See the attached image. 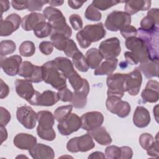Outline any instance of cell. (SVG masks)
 <instances>
[{
	"instance_id": "obj_49",
	"label": "cell",
	"mask_w": 159,
	"mask_h": 159,
	"mask_svg": "<svg viewBox=\"0 0 159 159\" xmlns=\"http://www.w3.org/2000/svg\"><path fill=\"white\" fill-rule=\"evenodd\" d=\"M48 2V1H28L27 10L31 12L41 11L43 6Z\"/></svg>"
},
{
	"instance_id": "obj_53",
	"label": "cell",
	"mask_w": 159,
	"mask_h": 159,
	"mask_svg": "<svg viewBox=\"0 0 159 159\" xmlns=\"http://www.w3.org/2000/svg\"><path fill=\"white\" fill-rule=\"evenodd\" d=\"M120 148V159H130L133 156V151L132 148L127 146H123Z\"/></svg>"
},
{
	"instance_id": "obj_16",
	"label": "cell",
	"mask_w": 159,
	"mask_h": 159,
	"mask_svg": "<svg viewBox=\"0 0 159 159\" xmlns=\"http://www.w3.org/2000/svg\"><path fill=\"white\" fill-rule=\"evenodd\" d=\"M81 119L75 113H71L63 121L58 122V130L61 135L68 136L78 131L81 127Z\"/></svg>"
},
{
	"instance_id": "obj_62",
	"label": "cell",
	"mask_w": 159,
	"mask_h": 159,
	"mask_svg": "<svg viewBox=\"0 0 159 159\" xmlns=\"http://www.w3.org/2000/svg\"><path fill=\"white\" fill-rule=\"evenodd\" d=\"M158 106L157 105V106H155V107H153V114L155 115V119H156L157 122H158Z\"/></svg>"
},
{
	"instance_id": "obj_10",
	"label": "cell",
	"mask_w": 159,
	"mask_h": 159,
	"mask_svg": "<svg viewBox=\"0 0 159 159\" xmlns=\"http://www.w3.org/2000/svg\"><path fill=\"white\" fill-rule=\"evenodd\" d=\"M95 147L93 139L89 133L80 137H75L71 139L66 144L68 151L71 153L78 152H86Z\"/></svg>"
},
{
	"instance_id": "obj_1",
	"label": "cell",
	"mask_w": 159,
	"mask_h": 159,
	"mask_svg": "<svg viewBox=\"0 0 159 159\" xmlns=\"http://www.w3.org/2000/svg\"><path fill=\"white\" fill-rule=\"evenodd\" d=\"M106 32L102 22L86 25L76 34V40L82 48L89 47L91 43L104 38Z\"/></svg>"
},
{
	"instance_id": "obj_55",
	"label": "cell",
	"mask_w": 159,
	"mask_h": 159,
	"mask_svg": "<svg viewBox=\"0 0 159 159\" xmlns=\"http://www.w3.org/2000/svg\"><path fill=\"white\" fill-rule=\"evenodd\" d=\"M124 57L125 59V61L129 65H137L139 63L137 60L135 58V57L133 55V54L130 52H125Z\"/></svg>"
},
{
	"instance_id": "obj_44",
	"label": "cell",
	"mask_w": 159,
	"mask_h": 159,
	"mask_svg": "<svg viewBox=\"0 0 159 159\" xmlns=\"http://www.w3.org/2000/svg\"><path fill=\"white\" fill-rule=\"evenodd\" d=\"M83 80L84 78H82L77 72H76L74 75L68 78L69 82L72 88L74 89V91L78 90L82 87L83 84Z\"/></svg>"
},
{
	"instance_id": "obj_29",
	"label": "cell",
	"mask_w": 159,
	"mask_h": 159,
	"mask_svg": "<svg viewBox=\"0 0 159 159\" xmlns=\"http://www.w3.org/2000/svg\"><path fill=\"white\" fill-rule=\"evenodd\" d=\"M58 101L59 98L57 93L51 90H46L42 93H39L36 99L35 106H52Z\"/></svg>"
},
{
	"instance_id": "obj_26",
	"label": "cell",
	"mask_w": 159,
	"mask_h": 159,
	"mask_svg": "<svg viewBox=\"0 0 159 159\" xmlns=\"http://www.w3.org/2000/svg\"><path fill=\"white\" fill-rule=\"evenodd\" d=\"M46 19L44 16L39 12H32L27 14L22 19L21 25L22 29L25 31L33 30L35 27L40 22L45 21Z\"/></svg>"
},
{
	"instance_id": "obj_48",
	"label": "cell",
	"mask_w": 159,
	"mask_h": 159,
	"mask_svg": "<svg viewBox=\"0 0 159 159\" xmlns=\"http://www.w3.org/2000/svg\"><path fill=\"white\" fill-rule=\"evenodd\" d=\"M58 96L59 100L63 102H71L73 99V93L66 87L58 90Z\"/></svg>"
},
{
	"instance_id": "obj_4",
	"label": "cell",
	"mask_w": 159,
	"mask_h": 159,
	"mask_svg": "<svg viewBox=\"0 0 159 159\" xmlns=\"http://www.w3.org/2000/svg\"><path fill=\"white\" fill-rule=\"evenodd\" d=\"M39 125L37 133L42 139L52 141L56 137V134L53 129L55 123L54 115L48 111H40L37 113Z\"/></svg>"
},
{
	"instance_id": "obj_59",
	"label": "cell",
	"mask_w": 159,
	"mask_h": 159,
	"mask_svg": "<svg viewBox=\"0 0 159 159\" xmlns=\"http://www.w3.org/2000/svg\"><path fill=\"white\" fill-rule=\"evenodd\" d=\"M106 156L105 155L101 152H94L91 153L89 156H88V158H105Z\"/></svg>"
},
{
	"instance_id": "obj_57",
	"label": "cell",
	"mask_w": 159,
	"mask_h": 159,
	"mask_svg": "<svg viewBox=\"0 0 159 159\" xmlns=\"http://www.w3.org/2000/svg\"><path fill=\"white\" fill-rule=\"evenodd\" d=\"M85 1H68V6L73 9H78L80 7H81L82 6V5L84 3Z\"/></svg>"
},
{
	"instance_id": "obj_18",
	"label": "cell",
	"mask_w": 159,
	"mask_h": 159,
	"mask_svg": "<svg viewBox=\"0 0 159 159\" xmlns=\"http://www.w3.org/2000/svg\"><path fill=\"white\" fill-rule=\"evenodd\" d=\"M22 58L20 56L15 55L9 57L2 58L1 57V65L4 72L10 76H14L19 73Z\"/></svg>"
},
{
	"instance_id": "obj_37",
	"label": "cell",
	"mask_w": 159,
	"mask_h": 159,
	"mask_svg": "<svg viewBox=\"0 0 159 159\" xmlns=\"http://www.w3.org/2000/svg\"><path fill=\"white\" fill-rule=\"evenodd\" d=\"M72 105H66L60 106L54 111V117L58 122L65 120L71 114L73 109Z\"/></svg>"
},
{
	"instance_id": "obj_31",
	"label": "cell",
	"mask_w": 159,
	"mask_h": 159,
	"mask_svg": "<svg viewBox=\"0 0 159 159\" xmlns=\"http://www.w3.org/2000/svg\"><path fill=\"white\" fill-rule=\"evenodd\" d=\"M92 138L101 145H107L112 142V138L104 127H99L89 132Z\"/></svg>"
},
{
	"instance_id": "obj_32",
	"label": "cell",
	"mask_w": 159,
	"mask_h": 159,
	"mask_svg": "<svg viewBox=\"0 0 159 159\" xmlns=\"http://www.w3.org/2000/svg\"><path fill=\"white\" fill-rule=\"evenodd\" d=\"M117 63L118 60L117 58L106 59L104 61L95 69L94 75L96 76L109 75L116 70Z\"/></svg>"
},
{
	"instance_id": "obj_41",
	"label": "cell",
	"mask_w": 159,
	"mask_h": 159,
	"mask_svg": "<svg viewBox=\"0 0 159 159\" xmlns=\"http://www.w3.org/2000/svg\"><path fill=\"white\" fill-rule=\"evenodd\" d=\"M84 16L87 19L91 21H99L102 17L100 11L96 8L92 3L87 7Z\"/></svg>"
},
{
	"instance_id": "obj_30",
	"label": "cell",
	"mask_w": 159,
	"mask_h": 159,
	"mask_svg": "<svg viewBox=\"0 0 159 159\" xmlns=\"http://www.w3.org/2000/svg\"><path fill=\"white\" fill-rule=\"evenodd\" d=\"M53 61L58 70L68 79L76 72L73 68L72 62L67 58L62 57H57Z\"/></svg>"
},
{
	"instance_id": "obj_36",
	"label": "cell",
	"mask_w": 159,
	"mask_h": 159,
	"mask_svg": "<svg viewBox=\"0 0 159 159\" xmlns=\"http://www.w3.org/2000/svg\"><path fill=\"white\" fill-rule=\"evenodd\" d=\"M72 62L76 69L80 71L86 72L89 69L85 57L80 51L73 55L72 57Z\"/></svg>"
},
{
	"instance_id": "obj_45",
	"label": "cell",
	"mask_w": 159,
	"mask_h": 159,
	"mask_svg": "<svg viewBox=\"0 0 159 159\" xmlns=\"http://www.w3.org/2000/svg\"><path fill=\"white\" fill-rule=\"evenodd\" d=\"M69 20L75 30H81L83 27V20L80 15L77 14H71L69 17Z\"/></svg>"
},
{
	"instance_id": "obj_39",
	"label": "cell",
	"mask_w": 159,
	"mask_h": 159,
	"mask_svg": "<svg viewBox=\"0 0 159 159\" xmlns=\"http://www.w3.org/2000/svg\"><path fill=\"white\" fill-rule=\"evenodd\" d=\"M16 49V45L12 40H5L0 43V54L1 57L14 53Z\"/></svg>"
},
{
	"instance_id": "obj_9",
	"label": "cell",
	"mask_w": 159,
	"mask_h": 159,
	"mask_svg": "<svg viewBox=\"0 0 159 159\" xmlns=\"http://www.w3.org/2000/svg\"><path fill=\"white\" fill-rule=\"evenodd\" d=\"M125 45L139 63H143L149 59L147 48L143 41L139 37H132L127 39Z\"/></svg>"
},
{
	"instance_id": "obj_43",
	"label": "cell",
	"mask_w": 159,
	"mask_h": 159,
	"mask_svg": "<svg viewBox=\"0 0 159 159\" xmlns=\"http://www.w3.org/2000/svg\"><path fill=\"white\" fill-rule=\"evenodd\" d=\"M120 148L116 145H110L105 150V156L109 159H119L120 157Z\"/></svg>"
},
{
	"instance_id": "obj_23",
	"label": "cell",
	"mask_w": 159,
	"mask_h": 159,
	"mask_svg": "<svg viewBox=\"0 0 159 159\" xmlns=\"http://www.w3.org/2000/svg\"><path fill=\"white\" fill-rule=\"evenodd\" d=\"M159 10L158 8H153L149 10L147 16L140 21V27L145 31H150L158 27Z\"/></svg>"
},
{
	"instance_id": "obj_6",
	"label": "cell",
	"mask_w": 159,
	"mask_h": 159,
	"mask_svg": "<svg viewBox=\"0 0 159 159\" xmlns=\"http://www.w3.org/2000/svg\"><path fill=\"white\" fill-rule=\"evenodd\" d=\"M107 96H117L122 98L127 92V75L114 73L108 75L106 79Z\"/></svg>"
},
{
	"instance_id": "obj_56",
	"label": "cell",
	"mask_w": 159,
	"mask_h": 159,
	"mask_svg": "<svg viewBox=\"0 0 159 159\" xmlns=\"http://www.w3.org/2000/svg\"><path fill=\"white\" fill-rule=\"evenodd\" d=\"M1 93H0V98L3 99L6 98L9 93V86L3 81L2 79H1Z\"/></svg>"
},
{
	"instance_id": "obj_17",
	"label": "cell",
	"mask_w": 159,
	"mask_h": 159,
	"mask_svg": "<svg viewBox=\"0 0 159 159\" xmlns=\"http://www.w3.org/2000/svg\"><path fill=\"white\" fill-rule=\"evenodd\" d=\"M22 23L20 17L17 14H11L3 20L2 17L0 24V35L6 37L11 35L17 30Z\"/></svg>"
},
{
	"instance_id": "obj_8",
	"label": "cell",
	"mask_w": 159,
	"mask_h": 159,
	"mask_svg": "<svg viewBox=\"0 0 159 159\" xmlns=\"http://www.w3.org/2000/svg\"><path fill=\"white\" fill-rule=\"evenodd\" d=\"M15 88L19 96L27 101L29 104L35 106L36 99L40 93L34 89L31 82L25 79H16Z\"/></svg>"
},
{
	"instance_id": "obj_11",
	"label": "cell",
	"mask_w": 159,
	"mask_h": 159,
	"mask_svg": "<svg viewBox=\"0 0 159 159\" xmlns=\"http://www.w3.org/2000/svg\"><path fill=\"white\" fill-rule=\"evenodd\" d=\"M18 75L31 83H37L43 81L42 67L34 65L28 61L22 62Z\"/></svg>"
},
{
	"instance_id": "obj_51",
	"label": "cell",
	"mask_w": 159,
	"mask_h": 159,
	"mask_svg": "<svg viewBox=\"0 0 159 159\" xmlns=\"http://www.w3.org/2000/svg\"><path fill=\"white\" fill-rule=\"evenodd\" d=\"M0 125L5 127L11 120L10 112L4 107H0Z\"/></svg>"
},
{
	"instance_id": "obj_5",
	"label": "cell",
	"mask_w": 159,
	"mask_h": 159,
	"mask_svg": "<svg viewBox=\"0 0 159 159\" xmlns=\"http://www.w3.org/2000/svg\"><path fill=\"white\" fill-rule=\"evenodd\" d=\"M158 27L150 31H145L141 28L137 30V35L145 43L148 52L149 59L158 60Z\"/></svg>"
},
{
	"instance_id": "obj_15",
	"label": "cell",
	"mask_w": 159,
	"mask_h": 159,
	"mask_svg": "<svg viewBox=\"0 0 159 159\" xmlns=\"http://www.w3.org/2000/svg\"><path fill=\"white\" fill-rule=\"evenodd\" d=\"M81 127L86 131L93 130L102 124L104 116L102 114L98 111L88 112L83 114L81 117Z\"/></svg>"
},
{
	"instance_id": "obj_33",
	"label": "cell",
	"mask_w": 159,
	"mask_h": 159,
	"mask_svg": "<svg viewBox=\"0 0 159 159\" xmlns=\"http://www.w3.org/2000/svg\"><path fill=\"white\" fill-rule=\"evenodd\" d=\"M85 58L89 68L96 69L100 65V63L104 58L98 49L96 48H91L86 52Z\"/></svg>"
},
{
	"instance_id": "obj_34",
	"label": "cell",
	"mask_w": 159,
	"mask_h": 159,
	"mask_svg": "<svg viewBox=\"0 0 159 159\" xmlns=\"http://www.w3.org/2000/svg\"><path fill=\"white\" fill-rule=\"evenodd\" d=\"M69 39L70 38L61 33L53 32L50 35V40H52L53 47L60 51H64Z\"/></svg>"
},
{
	"instance_id": "obj_25",
	"label": "cell",
	"mask_w": 159,
	"mask_h": 159,
	"mask_svg": "<svg viewBox=\"0 0 159 159\" xmlns=\"http://www.w3.org/2000/svg\"><path fill=\"white\" fill-rule=\"evenodd\" d=\"M133 122L139 128L147 127L150 122V115L149 111L143 106H137L133 115Z\"/></svg>"
},
{
	"instance_id": "obj_52",
	"label": "cell",
	"mask_w": 159,
	"mask_h": 159,
	"mask_svg": "<svg viewBox=\"0 0 159 159\" xmlns=\"http://www.w3.org/2000/svg\"><path fill=\"white\" fill-rule=\"evenodd\" d=\"M158 149H159L158 138V134H157L155 137V140L154 141L153 144L151 145V147L147 150V155L152 157H158L159 155Z\"/></svg>"
},
{
	"instance_id": "obj_20",
	"label": "cell",
	"mask_w": 159,
	"mask_h": 159,
	"mask_svg": "<svg viewBox=\"0 0 159 159\" xmlns=\"http://www.w3.org/2000/svg\"><path fill=\"white\" fill-rule=\"evenodd\" d=\"M89 92V84L88 81L84 78L82 87L73 93L72 106L77 109L84 108L87 103V96Z\"/></svg>"
},
{
	"instance_id": "obj_14",
	"label": "cell",
	"mask_w": 159,
	"mask_h": 159,
	"mask_svg": "<svg viewBox=\"0 0 159 159\" xmlns=\"http://www.w3.org/2000/svg\"><path fill=\"white\" fill-rule=\"evenodd\" d=\"M16 117L17 120L27 129H32L36 125L37 114L29 106H22L17 107Z\"/></svg>"
},
{
	"instance_id": "obj_7",
	"label": "cell",
	"mask_w": 159,
	"mask_h": 159,
	"mask_svg": "<svg viewBox=\"0 0 159 159\" xmlns=\"http://www.w3.org/2000/svg\"><path fill=\"white\" fill-rule=\"evenodd\" d=\"M130 15L124 11H114L107 16L104 26L110 31L116 32L130 25Z\"/></svg>"
},
{
	"instance_id": "obj_61",
	"label": "cell",
	"mask_w": 159,
	"mask_h": 159,
	"mask_svg": "<svg viewBox=\"0 0 159 159\" xmlns=\"http://www.w3.org/2000/svg\"><path fill=\"white\" fill-rule=\"evenodd\" d=\"M64 1H58V0H53V1H48V4L52 6H61L63 4Z\"/></svg>"
},
{
	"instance_id": "obj_24",
	"label": "cell",
	"mask_w": 159,
	"mask_h": 159,
	"mask_svg": "<svg viewBox=\"0 0 159 159\" xmlns=\"http://www.w3.org/2000/svg\"><path fill=\"white\" fill-rule=\"evenodd\" d=\"M13 143L19 149L29 150L37 143V139L28 134L19 133L14 137Z\"/></svg>"
},
{
	"instance_id": "obj_13",
	"label": "cell",
	"mask_w": 159,
	"mask_h": 159,
	"mask_svg": "<svg viewBox=\"0 0 159 159\" xmlns=\"http://www.w3.org/2000/svg\"><path fill=\"white\" fill-rule=\"evenodd\" d=\"M99 51L105 59L116 58L121 52L120 43L117 37H111L101 42Z\"/></svg>"
},
{
	"instance_id": "obj_27",
	"label": "cell",
	"mask_w": 159,
	"mask_h": 159,
	"mask_svg": "<svg viewBox=\"0 0 159 159\" xmlns=\"http://www.w3.org/2000/svg\"><path fill=\"white\" fill-rule=\"evenodd\" d=\"M140 72L144 75L147 79L158 76V60L148 59L141 63L138 67Z\"/></svg>"
},
{
	"instance_id": "obj_40",
	"label": "cell",
	"mask_w": 159,
	"mask_h": 159,
	"mask_svg": "<svg viewBox=\"0 0 159 159\" xmlns=\"http://www.w3.org/2000/svg\"><path fill=\"white\" fill-rule=\"evenodd\" d=\"M124 2V1H116V0H95L93 1L92 4L98 9L101 11H106L107 9L117 5L119 3Z\"/></svg>"
},
{
	"instance_id": "obj_22",
	"label": "cell",
	"mask_w": 159,
	"mask_h": 159,
	"mask_svg": "<svg viewBox=\"0 0 159 159\" xmlns=\"http://www.w3.org/2000/svg\"><path fill=\"white\" fill-rule=\"evenodd\" d=\"M29 153L34 159H52L55 157L53 148L43 143H36L29 150Z\"/></svg>"
},
{
	"instance_id": "obj_12",
	"label": "cell",
	"mask_w": 159,
	"mask_h": 159,
	"mask_svg": "<svg viewBox=\"0 0 159 159\" xmlns=\"http://www.w3.org/2000/svg\"><path fill=\"white\" fill-rule=\"evenodd\" d=\"M106 106L109 111L121 118L128 116L131 110L130 105L128 102L122 101L117 96H107Z\"/></svg>"
},
{
	"instance_id": "obj_42",
	"label": "cell",
	"mask_w": 159,
	"mask_h": 159,
	"mask_svg": "<svg viewBox=\"0 0 159 159\" xmlns=\"http://www.w3.org/2000/svg\"><path fill=\"white\" fill-rule=\"evenodd\" d=\"M154 141V137L148 133H143L141 134L139 137V143L140 146L146 150L151 147Z\"/></svg>"
},
{
	"instance_id": "obj_60",
	"label": "cell",
	"mask_w": 159,
	"mask_h": 159,
	"mask_svg": "<svg viewBox=\"0 0 159 159\" xmlns=\"http://www.w3.org/2000/svg\"><path fill=\"white\" fill-rule=\"evenodd\" d=\"M1 143H2L4 141H5L7 138V132L5 128V127L1 126Z\"/></svg>"
},
{
	"instance_id": "obj_46",
	"label": "cell",
	"mask_w": 159,
	"mask_h": 159,
	"mask_svg": "<svg viewBox=\"0 0 159 159\" xmlns=\"http://www.w3.org/2000/svg\"><path fill=\"white\" fill-rule=\"evenodd\" d=\"M63 52L67 57L72 58L73 55L77 52H80V50H78L75 42L72 39H69L67 45Z\"/></svg>"
},
{
	"instance_id": "obj_54",
	"label": "cell",
	"mask_w": 159,
	"mask_h": 159,
	"mask_svg": "<svg viewBox=\"0 0 159 159\" xmlns=\"http://www.w3.org/2000/svg\"><path fill=\"white\" fill-rule=\"evenodd\" d=\"M28 1H12L11 5L12 7L16 10H23L27 9Z\"/></svg>"
},
{
	"instance_id": "obj_28",
	"label": "cell",
	"mask_w": 159,
	"mask_h": 159,
	"mask_svg": "<svg viewBox=\"0 0 159 159\" xmlns=\"http://www.w3.org/2000/svg\"><path fill=\"white\" fill-rule=\"evenodd\" d=\"M124 2L125 12L129 15H133L140 11L148 10L151 6L150 1H124Z\"/></svg>"
},
{
	"instance_id": "obj_58",
	"label": "cell",
	"mask_w": 159,
	"mask_h": 159,
	"mask_svg": "<svg viewBox=\"0 0 159 159\" xmlns=\"http://www.w3.org/2000/svg\"><path fill=\"white\" fill-rule=\"evenodd\" d=\"M0 4H1V17H2L3 12L7 11L9 9L10 4H9V1H4V0L0 1Z\"/></svg>"
},
{
	"instance_id": "obj_38",
	"label": "cell",
	"mask_w": 159,
	"mask_h": 159,
	"mask_svg": "<svg viewBox=\"0 0 159 159\" xmlns=\"http://www.w3.org/2000/svg\"><path fill=\"white\" fill-rule=\"evenodd\" d=\"M35 52V47L32 41L26 40L23 42L19 47V53L23 57H32Z\"/></svg>"
},
{
	"instance_id": "obj_2",
	"label": "cell",
	"mask_w": 159,
	"mask_h": 159,
	"mask_svg": "<svg viewBox=\"0 0 159 159\" xmlns=\"http://www.w3.org/2000/svg\"><path fill=\"white\" fill-rule=\"evenodd\" d=\"M43 15L52 27V33H61L68 38L71 36V29L67 24L65 17L59 9L51 6L46 7L43 11Z\"/></svg>"
},
{
	"instance_id": "obj_3",
	"label": "cell",
	"mask_w": 159,
	"mask_h": 159,
	"mask_svg": "<svg viewBox=\"0 0 159 159\" xmlns=\"http://www.w3.org/2000/svg\"><path fill=\"white\" fill-rule=\"evenodd\" d=\"M43 81L53 88L60 90L66 87V78L58 70L53 60L47 61L42 66Z\"/></svg>"
},
{
	"instance_id": "obj_19",
	"label": "cell",
	"mask_w": 159,
	"mask_h": 159,
	"mask_svg": "<svg viewBox=\"0 0 159 159\" xmlns=\"http://www.w3.org/2000/svg\"><path fill=\"white\" fill-rule=\"evenodd\" d=\"M127 75V92L130 96L139 94L142 82V76L138 68Z\"/></svg>"
},
{
	"instance_id": "obj_63",
	"label": "cell",
	"mask_w": 159,
	"mask_h": 159,
	"mask_svg": "<svg viewBox=\"0 0 159 159\" xmlns=\"http://www.w3.org/2000/svg\"><path fill=\"white\" fill-rule=\"evenodd\" d=\"M22 157H23V158H27V157H25V156H24V155H19V156H17L16 158H22Z\"/></svg>"
},
{
	"instance_id": "obj_47",
	"label": "cell",
	"mask_w": 159,
	"mask_h": 159,
	"mask_svg": "<svg viewBox=\"0 0 159 159\" xmlns=\"http://www.w3.org/2000/svg\"><path fill=\"white\" fill-rule=\"evenodd\" d=\"M122 36L127 39L132 37H136L137 35V29L130 25H128L120 30Z\"/></svg>"
},
{
	"instance_id": "obj_35",
	"label": "cell",
	"mask_w": 159,
	"mask_h": 159,
	"mask_svg": "<svg viewBox=\"0 0 159 159\" xmlns=\"http://www.w3.org/2000/svg\"><path fill=\"white\" fill-rule=\"evenodd\" d=\"M33 30L34 35L37 37L42 39L52 34V29L48 22L43 21L39 23Z\"/></svg>"
},
{
	"instance_id": "obj_50",
	"label": "cell",
	"mask_w": 159,
	"mask_h": 159,
	"mask_svg": "<svg viewBox=\"0 0 159 159\" xmlns=\"http://www.w3.org/2000/svg\"><path fill=\"white\" fill-rule=\"evenodd\" d=\"M39 50L45 55H50L53 50V45L52 42L43 41L39 46Z\"/></svg>"
},
{
	"instance_id": "obj_21",
	"label": "cell",
	"mask_w": 159,
	"mask_h": 159,
	"mask_svg": "<svg viewBox=\"0 0 159 159\" xmlns=\"http://www.w3.org/2000/svg\"><path fill=\"white\" fill-rule=\"evenodd\" d=\"M159 83L153 80H149L146 84L145 89L141 93V97L144 102L154 103L158 101Z\"/></svg>"
}]
</instances>
